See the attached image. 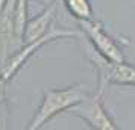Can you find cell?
I'll use <instances>...</instances> for the list:
<instances>
[{
	"label": "cell",
	"mask_w": 135,
	"mask_h": 130,
	"mask_svg": "<svg viewBox=\"0 0 135 130\" xmlns=\"http://www.w3.org/2000/svg\"><path fill=\"white\" fill-rule=\"evenodd\" d=\"M90 95L86 86L82 83L71 85L67 88H50L46 89L41 100V105L38 106L37 112L33 113L31 123L26 126L27 130H37L43 127L44 124L50 121L58 113L70 111L73 106L79 105Z\"/></svg>",
	"instance_id": "cell-1"
},
{
	"label": "cell",
	"mask_w": 135,
	"mask_h": 130,
	"mask_svg": "<svg viewBox=\"0 0 135 130\" xmlns=\"http://www.w3.org/2000/svg\"><path fill=\"white\" fill-rule=\"evenodd\" d=\"M88 59L97 74V89L105 92L108 85L135 86V65L129 62H115L106 59L97 50L88 51Z\"/></svg>",
	"instance_id": "cell-2"
},
{
	"label": "cell",
	"mask_w": 135,
	"mask_h": 130,
	"mask_svg": "<svg viewBox=\"0 0 135 130\" xmlns=\"http://www.w3.org/2000/svg\"><path fill=\"white\" fill-rule=\"evenodd\" d=\"M71 37H80V32L70 30V29H59V27H50V30L46 35H43L35 41L25 43V45L21 49L17 50L12 56L8 58V61L0 67V79H3L5 82H9L20 71V68L29 61V58L32 55H35L41 47H44L46 44L52 43V41H56V39Z\"/></svg>",
	"instance_id": "cell-3"
},
{
	"label": "cell",
	"mask_w": 135,
	"mask_h": 130,
	"mask_svg": "<svg viewBox=\"0 0 135 130\" xmlns=\"http://www.w3.org/2000/svg\"><path fill=\"white\" fill-rule=\"evenodd\" d=\"M70 112L80 117L91 129H96V130L118 129L103 105V92L99 91V89L96 92L90 94L84 101H80L79 105L73 106L70 109Z\"/></svg>",
	"instance_id": "cell-4"
},
{
	"label": "cell",
	"mask_w": 135,
	"mask_h": 130,
	"mask_svg": "<svg viewBox=\"0 0 135 130\" xmlns=\"http://www.w3.org/2000/svg\"><path fill=\"white\" fill-rule=\"evenodd\" d=\"M82 32L86 35L88 41L93 44V47L97 50L102 56H105L106 59L115 62H123L126 61V58L123 55L122 49L117 45V43L106 33L103 24L97 21V20H82L79 21Z\"/></svg>",
	"instance_id": "cell-5"
},
{
	"label": "cell",
	"mask_w": 135,
	"mask_h": 130,
	"mask_svg": "<svg viewBox=\"0 0 135 130\" xmlns=\"http://www.w3.org/2000/svg\"><path fill=\"white\" fill-rule=\"evenodd\" d=\"M55 11H56V3H52L49 6H46V9L40 15H37L35 18L27 20L23 41L25 43H31V41H35L38 38H41L43 35H46L50 30V27H52Z\"/></svg>",
	"instance_id": "cell-6"
},
{
	"label": "cell",
	"mask_w": 135,
	"mask_h": 130,
	"mask_svg": "<svg viewBox=\"0 0 135 130\" xmlns=\"http://www.w3.org/2000/svg\"><path fill=\"white\" fill-rule=\"evenodd\" d=\"M26 23H27V0H17L14 8V35L18 45L23 44Z\"/></svg>",
	"instance_id": "cell-7"
},
{
	"label": "cell",
	"mask_w": 135,
	"mask_h": 130,
	"mask_svg": "<svg viewBox=\"0 0 135 130\" xmlns=\"http://www.w3.org/2000/svg\"><path fill=\"white\" fill-rule=\"evenodd\" d=\"M64 5L68 9V12L73 15L78 21L82 20H93L94 12L90 0H64Z\"/></svg>",
	"instance_id": "cell-8"
},
{
	"label": "cell",
	"mask_w": 135,
	"mask_h": 130,
	"mask_svg": "<svg viewBox=\"0 0 135 130\" xmlns=\"http://www.w3.org/2000/svg\"><path fill=\"white\" fill-rule=\"evenodd\" d=\"M5 83H6V82L3 80V79H0V105H2L3 100H5Z\"/></svg>",
	"instance_id": "cell-9"
},
{
	"label": "cell",
	"mask_w": 135,
	"mask_h": 130,
	"mask_svg": "<svg viewBox=\"0 0 135 130\" xmlns=\"http://www.w3.org/2000/svg\"><path fill=\"white\" fill-rule=\"evenodd\" d=\"M40 3H43L44 6H49V5H52V3H56V0H38Z\"/></svg>",
	"instance_id": "cell-10"
},
{
	"label": "cell",
	"mask_w": 135,
	"mask_h": 130,
	"mask_svg": "<svg viewBox=\"0 0 135 130\" xmlns=\"http://www.w3.org/2000/svg\"><path fill=\"white\" fill-rule=\"evenodd\" d=\"M5 3H6V0H0V12H2V9L5 6Z\"/></svg>",
	"instance_id": "cell-11"
}]
</instances>
